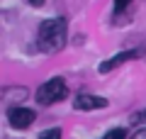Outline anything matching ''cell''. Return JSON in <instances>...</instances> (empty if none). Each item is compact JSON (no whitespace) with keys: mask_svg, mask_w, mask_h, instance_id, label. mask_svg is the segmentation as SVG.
Listing matches in <instances>:
<instances>
[{"mask_svg":"<svg viewBox=\"0 0 146 139\" xmlns=\"http://www.w3.org/2000/svg\"><path fill=\"white\" fill-rule=\"evenodd\" d=\"M34 110H29V108H12L10 112H7V120H10V124L15 129H25V127H29L32 122H34Z\"/></svg>","mask_w":146,"mask_h":139,"instance_id":"obj_3","label":"cell"},{"mask_svg":"<svg viewBox=\"0 0 146 139\" xmlns=\"http://www.w3.org/2000/svg\"><path fill=\"white\" fill-rule=\"evenodd\" d=\"M63 98H66V83H63V78H51L44 86H39V90H36V103L39 105H54Z\"/></svg>","mask_w":146,"mask_h":139,"instance_id":"obj_2","label":"cell"},{"mask_svg":"<svg viewBox=\"0 0 146 139\" xmlns=\"http://www.w3.org/2000/svg\"><path fill=\"white\" fill-rule=\"evenodd\" d=\"M129 122L131 124H136V127H139V124H146V110H141V112H134L129 117Z\"/></svg>","mask_w":146,"mask_h":139,"instance_id":"obj_6","label":"cell"},{"mask_svg":"<svg viewBox=\"0 0 146 139\" xmlns=\"http://www.w3.org/2000/svg\"><path fill=\"white\" fill-rule=\"evenodd\" d=\"M36 44L46 54H56L66 46V20H46L39 25V34H36Z\"/></svg>","mask_w":146,"mask_h":139,"instance_id":"obj_1","label":"cell"},{"mask_svg":"<svg viewBox=\"0 0 146 139\" xmlns=\"http://www.w3.org/2000/svg\"><path fill=\"white\" fill-rule=\"evenodd\" d=\"M105 105H107V100H105V98H100V95H90V93H80V95H76V100H73V108H76V110H83V112L105 108Z\"/></svg>","mask_w":146,"mask_h":139,"instance_id":"obj_4","label":"cell"},{"mask_svg":"<svg viewBox=\"0 0 146 139\" xmlns=\"http://www.w3.org/2000/svg\"><path fill=\"white\" fill-rule=\"evenodd\" d=\"M131 139H146V127L139 129V132H134V137H131Z\"/></svg>","mask_w":146,"mask_h":139,"instance_id":"obj_10","label":"cell"},{"mask_svg":"<svg viewBox=\"0 0 146 139\" xmlns=\"http://www.w3.org/2000/svg\"><path fill=\"white\" fill-rule=\"evenodd\" d=\"M131 0H115V5H117V10H122V7H127Z\"/></svg>","mask_w":146,"mask_h":139,"instance_id":"obj_9","label":"cell"},{"mask_svg":"<svg viewBox=\"0 0 146 139\" xmlns=\"http://www.w3.org/2000/svg\"><path fill=\"white\" fill-rule=\"evenodd\" d=\"M136 56H141V51H134V49L122 51V54H117V56H112V59H107V61H102V63H100V71H102V73H110L112 68L119 66V63L129 61V59H136Z\"/></svg>","mask_w":146,"mask_h":139,"instance_id":"obj_5","label":"cell"},{"mask_svg":"<svg viewBox=\"0 0 146 139\" xmlns=\"http://www.w3.org/2000/svg\"><path fill=\"white\" fill-rule=\"evenodd\" d=\"M39 139H61V129H46L39 134Z\"/></svg>","mask_w":146,"mask_h":139,"instance_id":"obj_8","label":"cell"},{"mask_svg":"<svg viewBox=\"0 0 146 139\" xmlns=\"http://www.w3.org/2000/svg\"><path fill=\"white\" fill-rule=\"evenodd\" d=\"M27 3H29V5H34V7H39V5L44 3V0H27Z\"/></svg>","mask_w":146,"mask_h":139,"instance_id":"obj_11","label":"cell"},{"mask_svg":"<svg viewBox=\"0 0 146 139\" xmlns=\"http://www.w3.org/2000/svg\"><path fill=\"white\" fill-rule=\"evenodd\" d=\"M124 137H127V132H124V129H119V127H117V129H110V132L105 134L102 139H124Z\"/></svg>","mask_w":146,"mask_h":139,"instance_id":"obj_7","label":"cell"}]
</instances>
